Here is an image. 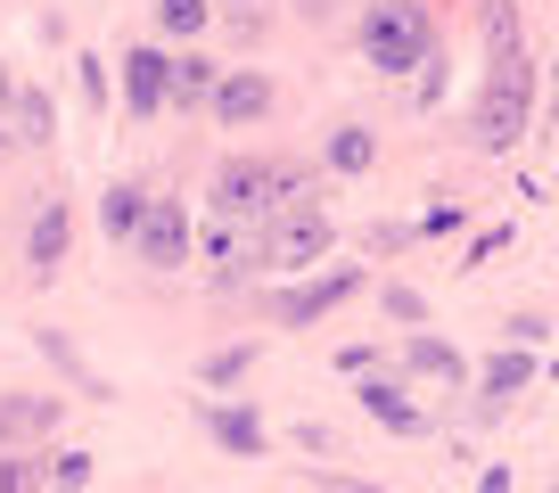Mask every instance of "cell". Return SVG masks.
Instances as JSON below:
<instances>
[{"label":"cell","mask_w":559,"mask_h":493,"mask_svg":"<svg viewBox=\"0 0 559 493\" xmlns=\"http://www.w3.org/2000/svg\"><path fill=\"white\" fill-rule=\"evenodd\" d=\"M526 132H535V67H526V41H510V50H486V91L469 107V148L510 157Z\"/></svg>","instance_id":"6da1fadb"},{"label":"cell","mask_w":559,"mask_h":493,"mask_svg":"<svg viewBox=\"0 0 559 493\" xmlns=\"http://www.w3.org/2000/svg\"><path fill=\"white\" fill-rule=\"evenodd\" d=\"M354 41L379 74H419L437 58V17H428V0H370Z\"/></svg>","instance_id":"7a4b0ae2"},{"label":"cell","mask_w":559,"mask_h":493,"mask_svg":"<svg viewBox=\"0 0 559 493\" xmlns=\"http://www.w3.org/2000/svg\"><path fill=\"white\" fill-rule=\"evenodd\" d=\"M330 246H337V223L321 206H305V197H288V206H272L263 214V230L247 239V264H263V272H313V264H330Z\"/></svg>","instance_id":"3957f363"},{"label":"cell","mask_w":559,"mask_h":493,"mask_svg":"<svg viewBox=\"0 0 559 493\" xmlns=\"http://www.w3.org/2000/svg\"><path fill=\"white\" fill-rule=\"evenodd\" d=\"M297 190H305V165H288V157H223L206 197H214L223 223H263V214L288 206Z\"/></svg>","instance_id":"277c9868"},{"label":"cell","mask_w":559,"mask_h":493,"mask_svg":"<svg viewBox=\"0 0 559 493\" xmlns=\"http://www.w3.org/2000/svg\"><path fill=\"white\" fill-rule=\"evenodd\" d=\"M362 288H370V280H362L354 264H337V272H297V288H280L263 313H272L280 329H313V321H330L337 304H354Z\"/></svg>","instance_id":"5b68a950"},{"label":"cell","mask_w":559,"mask_h":493,"mask_svg":"<svg viewBox=\"0 0 559 493\" xmlns=\"http://www.w3.org/2000/svg\"><path fill=\"white\" fill-rule=\"evenodd\" d=\"M190 246H198L190 206H181V197H148V214H140V230H132V255L148 272H181V264H190Z\"/></svg>","instance_id":"8992f818"},{"label":"cell","mask_w":559,"mask_h":493,"mask_svg":"<svg viewBox=\"0 0 559 493\" xmlns=\"http://www.w3.org/2000/svg\"><path fill=\"white\" fill-rule=\"evenodd\" d=\"M354 404H362V420H379L386 436H403V444L437 428L428 411L412 404V387H403V378H386V370H362V387H354Z\"/></svg>","instance_id":"52a82bcc"},{"label":"cell","mask_w":559,"mask_h":493,"mask_svg":"<svg viewBox=\"0 0 559 493\" xmlns=\"http://www.w3.org/2000/svg\"><path fill=\"white\" fill-rule=\"evenodd\" d=\"M123 107H132L140 123L174 107V50H157V41H140V50H123Z\"/></svg>","instance_id":"ba28073f"},{"label":"cell","mask_w":559,"mask_h":493,"mask_svg":"<svg viewBox=\"0 0 559 493\" xmlns=\"http://www.w3.org/2000/svg\"><path fill=\"white\" fill-rule=\"evenodd\" d=\"M535 346H519V337H510L502 353H486V362H477V420H493V411L502 404H519L526 387H535Z\"/></svg>","instance_id":"9c48e42d"},{"label":"cell","mask_w":559,"mask_h":493,"mask_svg":"<svg viewBox=\"0 0 559 493\" xmlns=\"http://www.w3.org/2000/svg\"><path fill=\"white\" fill-rule=\"evenodd\" d=\"M214 123H230V132H247V123H263L280 107V91H272V74L263 67H223V83H214Z\"/></svg>","instance_id":"30bf717a"},{"label":"cell","mask_w":559,"mask_h":493,"mask_svg":"<svg viewBox=\"0 0 559 493\" xmlns=\"http://www.w3.org/2000/svg\"><path fill=\"white\" fill-rule=\"evenodd\" d=\"M403 370H412V378H437V387H477V362L437 329H403Z\"/></svg>","instance_id":"8fae6325"},{"label":"cell","mask_w":559,"mask_h":493,"mask_svg":"<svg viewBox=\"0 0 559 493\" xmlns=\"http://www.w3.org/2000/svg\"><path fill=\"white\" fill-rule=\"evenodd\" d=\"M198 420H206V436L223 444L230 460H263V444H272V436H263V420H255L247 404H206Z\"/></svg>","instance_id":"7c38bea8"},{"label":"cell","mask_w":559,"mask_h":493,"mask_svg":"<svg viewBox=\"0 0 559 493\" xmlns=\"http://www.w3.org/2000/svg\"><path fill=\"white\" fill-rule=\"evenodd\" d=\"M67 239H74V214L50 197V206L34 214V230H25V264H34V272H58V264H67Z\"/></svg>","instance_id":"4fadbf2b"},{"label":"cell","mask_w":559,"mask_h":493,"mask_svg":"<svg viewBox=\"0 0 559 493\" xmlns=\"http://www.w3.org/2000/svg\"><path fill=\"white\" fill-rule=\"evenodd\" d=\"M321 157H330V173L354 181V173H370V165H379V132H370V123H337Z\"/></svg>","instance_id":"5bb4252c"},{"label":"cell","mask_w":559,"mask_h":493,"mask_svg":"<svg viewBox=\"0 0 559 493\" xmlns=\"http://www.w3.org/2000/svg\"><path fill=\"white\" fill-rule=\"evenodd\" d=\"M214 83H223V67H214L206 50H181V58H174V107H181V116H190V107H206Z\"/></svg>","instance_id":"9a60e30c"},{"label":"cell","mask_w":559,"mask_h":493,"mask_svg":"<svg viewBox=\"0 0 559 493\" xmlns=\"http://www.w3.org/2000/svg\"><path fill=\"white\" fill-rule=\"evenodd\" d=\"M140 214H148V190H140V181H116V190L99 197V223H107V239H123V246H132Z\"/></svg>","instance_id":"2e32d148"},{"label":"cell","mask_w":559,"mask_h":493,"mask_svg":"<svg viewBox=\"0 0 559 493\" xmlns=\"http://www.w3.org/2000/svg\"><path fill=\"white\" fill-rule=\"evenodd\" d=\"M214 25V0H157V34L165 41H198Z\"/></svg>","instance_id":"e0dca14e"},{"label":"cell","mask_w":559,"mask_h":493,"mask_svg":"<svg viewBox=\"0 0 559 493\" xmlns=\"http://www.w3.org/2000/svg\"><path fill=\"white\" fill-rule=\"evenodd\" d=\"M379 313L395 321V329H428V297H419L412 280H379Z\"/></svg>","instance_id":"ac0fdd59"},{"label":"cell","mask_w":559,"mask_h":493,"mask_svg":"<svg viewBox=\"0 0 559 493\" xmlns=\"http://www.w3.org/2000/svg\"><path fill=\"white\" fill-rule=\"evenodd\" d=\"M58 420V395H25V404H0V444L9 436H34V428Z\"/></svg>","instance_id":"d6986e66"},{"label":"cell","mask_w":559,"mask_h":493,"mask_svg":"<svg viewBox=\"0 0 559 493\" xmlns=\"http://www.w3.org/2000/svg\"><path fill=\"white\" fill-rule=\"evenodd\" d=\"M255 353H263V346H214V353H206V370H198V378H206V387H239L247 370H255Z\"/></svg>","instance_id":"ffe728a7"},{"label":"cell","mask_w":559,"mask_h":493,"mask_svg":"<svg viewBox=\"0 0 559 493\" xmlns=\"http://www.w3.org/2000/svg\"><path fill=\"white\" fill-rule=\"evenodd\" d=\"M510 239H519V230H510V223H486V230H477V239H469V255H461V272H486V264H493V255H502Z\"/></svg>","instance_id":"44dd1931"},{"label":"cell","mask_w":559,"mask_h":493,"mask_svg":"<svg viewBox=\"0 0 559 493\" xmlns=\"http://www.w3.org/2000/svg\"><path fill=\"white\" fill-rule=\"evenodd\" d=\"M17 141H50V99L41 91H17Z\"/></svg>","instance_id":"7402d4cb"},{"label":"cell","mask_w":559,"mask_h":493,"mask_svg":"<svg viewBox=\"0 0 559 493\" xmlns=\"http://www.w3.org/2000/svg\"><path fill=\"white\" fill-rule=\"evenodd\" d=\"M412 239H419V223H370V230H362V246H370V255H403Z\"/></svg>","instance_id":"603a6c76"},{"label":"cell","mask_w":559,"mask_h":493,"mask_svg":"<svg viewBox=\"0 0 559 493\" xmlns=\"http://www.w3.org/2000/svg\"><path fill=\"white\" fill-rule=\"evenodd\" d=\"M91 453H50V485H91Z\"/></svg>","instance_id":"cb8c5ba5"},{"label":"cell","mask_w":559,"mask_h":493,"mask_svg":"<svg viewBox=\"0 0 559 493\" xmlns=\"http://www.w3.org/2000/svg\"><path fill=\"white\" fill-rule=\"evenodd\" d=\"M461 223H469V206H453V197H444V206L419 214V239H444V230H461Z\"/></svg>","instance_id":"d4e9b609"},{"label":"cell","mask_w":559,"mask_h":493,"mask_svg":"<svg viewBox=\"0 0 559 493\" xmlns=\"http://www.w3.org/2000/svg\"><path fill=\"white\" fill-rule=\"evenodd\" d=\"M0 485L17 493V485H50V460H0Z\"/></svg>","instance_id":"484cf974"},{"label":"cell","mask_w":559,"mask_h":493,"mask_svg":"<svg viewBox=\"0 0 559 493\" xmlns=\"http://www.w3.org/2000/svg\"><path fill=\"white\" fill-rule=\"evenodd\" d=\"M337 370H346V378H362V370H379V346H370V337H354V346H337Z\"/></svg>","instance_id":"4316f807"},{"label":"cell","mask_w":559,"mask_h":493,"mask_svg":"<svg viewBox=\"0 0 559 493\" xmlns=\"http://www.w3.org/2000/svg\"><path fill=\"white\" fill-rule=\"evenodd\" d=\"M502 337H519V346H543V337H551V321H543V313H510Z\"/></svg>","instance_id":"83f0119b"},{"label":"cell","mask_w":559,"mask_h":493,"mask_svg":"<svg viewBox=\"0 0 559 493\" xmlns=\"http://www.w3.org/2000/svg\"><path fill=\"white\" fill-rule=\"evenodd\" d=\"M83 99H91V107H107V74H99V58H83Z\"/></svg>","instance_id":"f1b7e54d"},{"label":"cell","mask_w":559,"mask_h":493,"mask_svg":"<svg viewBox=\"0 0 559 493\" xmlns=\"http://www.w3.org/2000/svg\"><path fill=\"white\" fill-rule=\"evenodd\" d=\"M9 141H17V132H9V123H0V148H9Z\"/></svg>","instance_id":"f546056e"},{"label":"cell","mask_w":559,"mask_h":493,"mask_svg":"<svg viewBox=\"0 0 559 493\" xmlns=\"http://www.w3.org/2000/svg\"><path fill=\"white\" fill-rule=\"evenodd\" d=\"M0 99H9V74H0Z\"/></svg>","instance_id":"4dcf8cb0"}]
</instances>
